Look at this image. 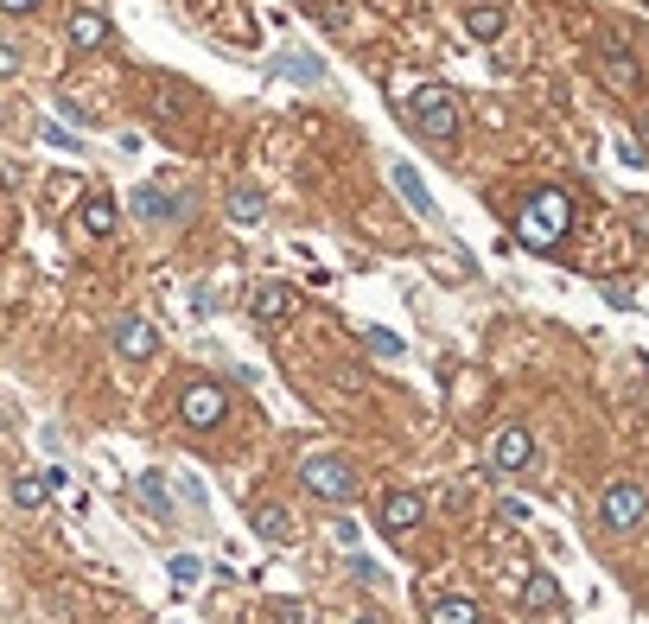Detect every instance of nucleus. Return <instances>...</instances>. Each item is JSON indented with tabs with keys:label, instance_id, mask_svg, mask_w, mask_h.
<instances>
[{
	"label": "nucleus",
	"instance_id": "12",
	"mask_svg": "<svg viewBox=\"0 0 649 624\" xmlns=\"http://www.w3.org/2000/svg\"><path fill=\"white\" fill-rule=\"evenodd\" d=\"M223 211H230L236 230H255V223L268 217V198H261L255 185H230V192H223Z\"/></svg>",
	"mask_w": 649,
	"mask_h": 624
},
{
	"label": "nucleus",
	"instance_id": "18",
	"mask_svg": "<svg viewBox=\"0 0 649 624\" xmlns=\"http://www.w3.org/2000/svg\"><path fill=\"white\" fill-rule=\"evenodd\" d=\"M280 77H287V83H325V64L319 58H312V51H280Z\"/></svg>",
	"mask_w": 649,
	"mask_h": 624
},
{
	"label": "nucleus",
	"instance_id": "14",
	"mask_svg": "<svg viewBox=\"0 0 649 624\" xmlns=\"http://www.w3.org/2000/svg\"><path fill=\"white\" fill-rule=\"evenodd\" d=\"M249 523H255L261 542H293V535H300V523H293V510H287V504H255Z\"/></svg>",
	"mask_w": 649,
	"mask_h": 624
},
{
	"label": "nucleus",
	"instance_id": "24",
	"mask_svg": "<svg viewBox=\"0 0 649 624\" xmlns=\"http://www.w3.org/2000/svg\"><path fill=\"white\" fill-rule=\"evenodd\" d=\"M363 344H370L376 357H401V338H395V332H382V325H370V332H363Z\"/></svg>",
	"mask_w": 649,
	"mask_h": 624
},
{
	"label": "nucleus",
	"instance_id": "1",
	"mask_svg": "<svg viewBox=\"0 0 649 624\" xmlns=\"http://www.w3.org/2000/svg\"><path fill=\"white\" fill-rule=\"evenodd\" d=\"M567 230H573V198L554 192V185H548V192H535L529 204H522V217H516V242H522V249H535V255L560 249Z\"/></svg>",
	"mask_w": 649,
	"mask_h": 624
},
{
	"label": "nucleus",
	"instance_id": "20",
	"mask_svg": "<svg viewBox=\"0 0 649 624\" xmlns=\"http://www.w3.org/2000/svg\"><path fill=\"white\" fill-rule=\"evenodd\" d=\"M134 491H140V504L160 516V523H172V516H179V510H172V497H166V484H160V472H147V478L134 484Z\"/></svg>",
	"mask_w": 649,
	"mask_h": 624
},
{
	"label": "nucleus",
	"instance_id": "30",
	"mask_svg": "<svg viewBox=\"0 0 649 624\" xmlns=\"http://www.w3.org/2000/svg\"><path fill=\"white\" fill-rule=\"evenodd\" d=\"M350 624H382V618H376V612H357V618H350Z\"/></svg>",
	"mask_w": 649,
	"mask_h": 624
},
{
	"label": "nucleus",
	"instance_id": "2",
	"mask_svg": "<svg viewBox=\"0 0 649 624\" xmlns=\"http://www.w3.org/2000/svg\"><path fill=\"white\" fill-rule=\"evenodd\" d=\"M408 128L427 147H459V96H452L446 83H420L408 96Z\"/></svg>",
	"mask_w": 649,
	"mask_h": 624
},
{
	"label": "nucleus",
	"instance_id": "31",
	"mask_svg": "<svg viewBox=\"0 0 649 624\" xmlns=\"http://www.w3.org/2000/svg\"><path fill=\"white\" fill-rule=\"evenodd\" d=\"M643 141H649V115H643Z\"/></svg>",
	"mask_w": 649,
	"mask_h": 624
},
{
	"label": "nucleus",
	"instance_id": "5",
	"mask_svg": "<svg viewBox=\"0 0 649 624\" xmlns=\"http://www.w3.org/2000/svg\"><path fill=\"white\" fill-rule=\"evenodd\" d=\"M599 77H605L618 96H630V90L643 83V71H637V51L624 45V32H605V39H599Z\"/></svg>",
	"mask_w": 649,
	"mask_h": 624
},
{
	"label": "nucleus",
	"instance_id": "11",
	"mask_svg": "<svg viewBox=\"0 0 649 624\" xmlns=\"http://www.w3.org/2000/svg\"><path fill=\"white\" fill-rule=\"evenodd\" d=\"M503 26H510V7H503V0H471V7H465V32L478 45L503 39Z\"/></svg>",
	"mask_w": 649,
	"mask_h": 624
},
{
	"label": "nucleus",
	"instance_id": "19",
	"mask_svg": "<svg viewBox=\"0 0 649 624\" xmlns=\"http://www.w3.org/2000/svg\"><path fill=\"white\" fill-rule=\"evenodd\" d=\"M522 605H529V612H560V580H554V574H529V586H522Z\"/></svg>",
	"mask_w": 649,
	"mask_h": 624
},
{
	"label": "nucleus",
	"instance_id": "7",
	"mask_svg": "<svg viewBox=\"0 0 649 624\" xmlns=\"http://www.w3.org/2000/svg\"><path fill=\"white\" fill-rule=\"evenodd\" d=\"M134 217L140 223H185L191 217V198L185 192H166V185H140V192H134Z\"/></svg>",
	"mask_w": 649,
	"mask_h": 624
},
{
	"label": "nucleus",
	"instance_id": "22",
	"mask_svg": "<svg viewBox=\"0 0 649 624\" xmlns=\"http://www.w3.org/2000/svg\"><path fill=\"white\" fill-rule=\"evenodd\" d=\"M45 497H51V484H45L39 472H20V478H13V504H20V510H39Z\"/></svg>",
	"mask_w": 649,
	"mask_h": 624
},
{
	"label": "nucleus",
	"instance_id": "13",
	"mask_svg": "<svg viewBox=\"0 0 649 624\" xmlns=\"http://www.w3.org/2000/svg\"><path fill=\"white\" fill-rule=\"evenodd\" d=\"M249 312H255V325H261V332H274V325L293 312V287H280V281L255 287V306H249Z\"/></svg>",
	"mask_w": 649,
	"mask_h": 624
},
{
	"label": "nucleus",
	"instance_id": "6",
	"mask_svg": "<svg viewBox=\"0 0 649 624\" xmlns=\"http://www.w3.org/2000/svg\"><path fill=\"white\" fill-rule=\"evenodd\" d=\"M223 414H230V395H223V383H191L179 395V421L185 427H217Z\"/></svg>",
	"mask_w": 649,
	"mask_h": 624
},
{
	"label": "nucleus",
	"instance_id": "29",
	"mask_svg": "<svg viewBox=\"0 0 649 624\" xmlns=\"http://www.w3.org/2000/svg\"><path fill=\"white\" fill-rule=\"evenodd\" d=\"M32 7H45V0H0V13H32Z\"/></svg>",
	"mask_w": 649,
	"mask_h": 624
},
{
	"label": "nucleus",
	"instance_id": "15",
	"mask_svg": "<svg viewBox=\"0 0 649 624\" xmlns=\"http://www.w3.org/2000/svg\"><path fill=\"white\" fill-rule=\"evenodd\" d=\"M70 45H77V51H102V45H109V20H102L96 7H77V13H70Z\"/></svg>",
	"mask_w": 649,
	"mask_h": 624
},
{
	"label": "nucleus",
	"instance_id": "17",
	"mask_svg": "<svg viewBox=\"0 0 649 624\" xmlns=\"http://www.w3.org/2000/svg\"><path fill=\"white\" fill-rule=\"evenodd\" d=\"M427 624H484V612H478L471 599L452 593V599H433V605H427Z\"/></svg>",
	"mask_w": 649,
	"mask_h": 624
},
{
	"label": "nucleus",
	"instance_id": "3",
	"mask_svg": "<svg viewBox=\"0 0 649 624\" xmlns=\"http://www.w3.org/2000/svg\"><path fill=\"white\" fill-rule=\"evenodd\" d=\"M300 484L312 497H325V504H350L357 472H350V459H338V453H306L300 459Z\"/></svg>",
	"mask_w": 649,
	"mask_h": 624
},
{
	"label": "nucleus",
	"instance_id": "9",
	"mask_svg": "<svg viewBox=\"0 0 649 624\" xmlns=\"http://www.w3.org/2000/svg\"><path fill=\"white\" fill-rule=\"evenodd\" d=\"M115 351L128 363H147L153 351H160V332H153V319H140V312H121L115 319Z\"/></svg>",
	"mask_w": 649,
	"mask_h": 624
},
{
	"label": "nucleus",
	"instance_id": "16",
	"mask_svg": "<svg viewBox=\"0 0 649 624\" xmlns=\"http://www.w3.org/2000/svg\"><path fill=\"white\" fill-rule=\"evenodd\" d=\"M389 185L414 204V217H433V192L420 185V172H414V166H389Z\"/></svg>",
	"mask_w": 649,
	"mask_h": 624
},
{
	"label": "nucleus",
	"instance_id": "21",
	"mask_svg": "<svg viewBox=\"0 0 649 624\" xmlns=\"http://www.w3.org/2000/svg\"><path fill=\"white\" fill-rule=\"evenodd\" d=\"M83 230H90V236H109L115 230V198L109 192H96L90 204H83Z\"/></svg>",
	"mask_w": 649,
	"mask_h": 624
},
{
	"label": "nucleus",
	"instance_id": "8",
	"mask_svg": "<svg viewBox=\"0 0 649 624\" xmlns=\"http://www.w3.org/2000/svg\"><path fill=\"white\" fill-rule=\"evenodd\" d=\"M529 459H535V433L529 427H497L490 433V465H497V472H529Z\"/></svg>",
	"mask_w": 649,
	"mask_h": 624
},
{
	"label": "nucleus",
	"instance_id": "10",
	"mask_svg": "<svg viewBox=\"0 0 649 624\" xmlns=\"http://www.w3.org/2000/svg\"><path fill=\"white\" fill-rule=\"evenodd\" d=\"M420 516H427L420 491H389V497H382V529H389V535H414Z\"/></svg>",
	"mask_w": 649,
	"mask_h": 624
},
{
	"label": "nucleus",
	"instance_id": "25",
	"mask_svg": "<svg viewBox=\"0 0 649 624\" xmlns=\"http://www.w3.org/2000/svg\"><path fill=\"white\" fill-rule=\"evenodd\" d=\"M268 612H274V624H306V605H293V599H274Z\"/></svg>",
	"mask_w": 649,
	"mask_h": 624
},
{
	"label": "nucleus",
	"instance_id": "27",
	"mask_svg": "<svg viewBox=\"0 0 649 624\" xmlns=\"http://www.w3.org/2000/svg\"><path fill=\"white\" fill-rule=\"evenodd\" d=\"M45 141H51V147H64V153H77V134L58 128V121H45Z\"/></svg>",
	"mask_w": 649,
	"mask_h": 624
},
{
	"label": "nucleus",
	"instance_id": "28",
	"mask_svg": "<svg viewBox=\"0 0 649 624\" xmlns=\"http://www.w3.org/2000/svg\"><path fill=\"white\" fill-rule=\"evenodd\" d=\"M331 542H338V548H357V523H331Z\"/></svg>",
	"mask_w": 649,
	"mask_h": 624
},
{
	"label": "nucleus",
	"instance_id": "26",
	"mask_svg": "<svg viewBox=\"0 0 649 624\" xmlns=\"http://www.w3.org/2000/svg\"><path fill=\"white\" fill-rule=\"evenodd\" d=\"M7 77H20V45L0 39V83H7Z\"/></svg>",
	"mask_w": 649,
	"mask_h": 624
},
{
	"label": "nucleus",
	"instance_id": "23",
	"mask_svg": "<svg viewBox=\"0 0 649 624\" xmlns=\"http://www.w3.org/2000/svg\"><path fill=\"white\" fill-rule=\"evenodd\" d=\"M172 580H179V586H198V580H204V561H198V554H172Z\"/></svg>",
	"mask_w": 649,
	"mask_h": 624
},
{
	"label": "nucleus",
	"instance_id": "4",
	"mask_svg": "<svg viewBox=\"0 0 649 624\" xmlns=\"http://www.w3.org/2000/svg\"><path fill=\"white\" fill-rule=\"evenodd\" d=\"M643 516H649V491H643L637 478H611V484H605V497H599V523H605V529H618V535H630V529L643 523Z\"/></svg>",
	"mask_w": 649,
	"mask_h": 624
}]
</instances>
